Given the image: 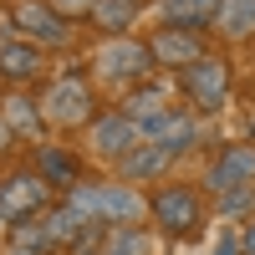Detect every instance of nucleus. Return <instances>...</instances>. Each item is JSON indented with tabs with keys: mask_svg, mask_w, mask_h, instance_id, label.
<instances>
[{
	"mask_svg": "<svg viewBox=\"0 0 255 255\" xmlns=\"http://www.w3.org/2000/svg\"><path fill=\"white\" fill-rule=\"evenodd\" d=\"M67 209L77 220H87V225L118 230V225H138L148 215V199L138 194L133 184H123V179H97V184L82 179L77 189H67Z\"/></svg>",
	"mask_w": 255,
	"mask_h": 255,
	"instance_id": "nucleus-1",
	"label": "nucleus"
},
{
	"mask_svg": "<svg viewBox=\"0 0 255 255\" xmlns=\"http://www.w3.org/2000/svg\"><path fill=\"white\" fill-rule=\"evenodd\" d=\"M36 108H41V123H51V128H87L97 118V97H92L87 72L82 67H61L46 82V92L36 97Z\"/></svg>",
	"mask_w": 255,
	"mask_h": 255,
	"instance_id": "nucleus-2",
	"label": "nucleus"
},
{
	"mask_svg": "<svg viewBox=\"0 0 255 255\" xmlns=\"http://www.w3.org/2000/svg\"><path fill=\"white\" fill-rule=\"evenodd\" d=\"M153 67H158L153 51H148V41H138V36H108L97 46V56H92V72L102 82H113V87H138V82H148Z\"/></svg>",
	"mask_w": 255,
	"mask_h": 255,
	"instance_id": "nucleus-3",
	"label": "nucleus"
},
{
	"mask_svg": "<svg viewBox=\"0 0 255 255\" xmlns=\"http://www.w3.org/2000/svg\"><path fill=\"white\" fill-rule=\"evenodd\" d=\"M230 82H235V72H230V61L220 51H204L194 67L179 72V92L189 97V108L194 113H220L230 102Z\"/></svg>",
	"mask_w": 255,
	"mask_h": 255,
	"instance_id": "nucleus-4",
	"label": "nucleus"
},
{
	"mask_svg": "<svg viewBox=\"0 0 255 255\" xmlns=\"http://www.w3.org/2000/svg\"><path fill=\"white\" fill-rule=\"evenodd\" d=\"M148 220H153L163 235H194L199 220H204V199H199V189H184V184H163L148 194Z\"/></svg>",
	"mask_w": 255,
	"mask_h": 255,
	"instance_id": "nucleus-5",
	"label": "nucleus"
},
{
	"mask_svg": "<svg viewBox=\"0 0 255 255\" xmlns=\"http://www.w3.org/2000/svg\"><path fill=\"white\" fill-rule=\"evenodd\" d=\"M46 204H51V184L41 174H10L5 184H0V225L5 230L31 225Z\"/></svg>",
	"mask_w": 255,
	"mask_h": 255,
	"instance_id": "nucleus-6",
	"label": "nucleus"
},
{
	"mask_svg": "<svg viewBox=\"0 0 255 255\" xmlns=\"http://www.w3.org/2000/svg\"><path fill=\"white\" fill-rule=\"evenodd\" d=\"M10 31L26 36L31 46H41V51L72 46V26L46 10V0H15V5H10Z\"/></svg>",
	"mask_w": 255,
	"mask_h": 255,
	"instance_id": "nucleus-7",
	"label": "nucleus"
},
{
	"mask_svg": "<svg viewBox=\"0 0 255 255\" xmlns=\"http://www.w3.org/2000/svg\"><path fill=\"white\" fill-rule=\"evenodd\" d=\"M250 179H255V143H225L220 153L209 158V174H204L215 199L235 194V189H250Z\"/></svg>",
	"mask_w": 255,
	"mask_h": 255,
	"instance_id": "nucleus-8",
	"label": "nucleus"
},
{
	"mask_svg": "<svg viewBox=\"0 0 255 255\" xmlns=\"http://www.w3.org/2000/svg\"><path fill=\"white\" fill-rule=\"evenodd\" d=\"M87 138H92V153H97V158H118V163H123V158L143 143L138 123H128V118H123V108L97 113V118L87 123Z\"/></svg>",
	"mask_w": 255,
	"mask_h": 255,
	"instance_id": "nucleus-9",
	"label": "nucleus"
},
{
	"mask_svg": "<svg viewBox=\"0 0 255 255\" xmlns=\"http://www.w3.org/2000/svg\"><path fill=\"white\" fill-rule=\"evenodd\" d=\"M153 15L168 31L204 36V31H215V20H220V0H153Z\"/></svg>",
	"mask_w": 255,
	"mask_h": 255,
	"instance_id": "nucleus-10",
	"label": "nucleus"
},
{
	"mask_svg": "<svg viewBox=\"0 0 255 255\" xmlns=\"http://www.w3.org/2000/svg\"><path fill=\"white\" fill-rule=\"evenodd\" d=\"M41 72H46V51L31 46L15 31H0V77L5 82H36Z\"/></svg>",
	"mask_w": 255,
	"mask_h": 255,
	"instance_id": "nucleus-11",
	"label": "nucleus"
},
{
	"mask_svg": "<svg viewBox=\"0 0 255 255\" xmlns=\"http://www.w3.org/2000/svg\"><path fill=\"white\" fill-rule=\"evenodd\" d=\"M148 51H153L158 67L184 72V67H194V61L204 56V36H189V31H168V26H158L153 36H148Z\"/></svg>",
	"mask_w": 255,
	"mask_h": 255,
	"instance_id": "nucleus-12",
	"label": "nucleus"
},
{
	"mask_svg": "<svg viewBox=\"0 0 255 255\" xmlns=\"http://www.w3.org/2000/svg\"><path fill=\"white\" fill-rule=\"evenodd\" d=\"M36 174L46 179L51 189H61V194H67V189H77V184H82V158L72 153V148L41 143V148H36Z\"/></svg>",
	"mask_w": 255,
	"mask_h": 255,
	"instance_id": "nucleus-13",
	"label": "nucleus"
},
{
	"mask_svg": "<svg viewBox=\"0 0 255 255\" xmlns=\"http://www.w3.org/2000/svg\"><path fill=\"white\" fill-rule=\"evenodd\" d=\"M138 15H143V0H97L92 15H87V26L102 31V41L108 36H133Z\"/></svg>",
	"mask_w": 255,
	"mask_h": 255,
	"instance_id": "nucleus-14",
	"label": "nucleus"
},
{
	"mask_svg": "<svg viewBox=\"0 0 255 255\" xmlns=\"http://www.w3.org/2000/svg\"><path fill=\"white\" fill-rule=\"evenodd\" d=\"M168 163H174V158H168L158 143H138L133 153L123 158V184H133V189H138L143 179H163V174H168Z\"/></svg>",
	"mask_w": 255,
	"mask_h": 255,
	"instance_id": "nucleus-15",
	"label": "nucleus"
},
{
	"mask_svg": "<svg viewBox=\"0 0 255 255\" xmlns=\"http://www.w3.org/2000/svg\"><path fill=\"white\" fill-rule=\"evenodd\" d=\"M158 113H168V92L163 87H153V82H138V87L133 92H128V102H123V118L128 123H153Z\"/></svg>",
	"mask_w": 255,
	"mask_h": 255,
	"instance_id": "nucleus-16",
	"label": "nucleus"
},
{
	"mask_svg": "<svg viewBox=\"0 0 255 255\" xmlns=\"http://www.w3.org/2000/svg\"><path fill=\"white\" fill-rule=\"evenodd\" d=\"M215 31H220L225 41H250V36H255V0H220Z\"/></svg>",
	"mask_w": 255,
	"mask_h": 255,
	"instance_id": "nucleus-17",
	"label": "nucleus"
},
{
	"mask_svg": "<svg viewBox=\"0 0 255 255\" xmlns=\"http://www.w3.org/2000/svg\"><path fill=\"white\" fill-rule=\"evenodd\" d=\"M0 118L10 123V133H15V138H41V133H46V123H41V108H36V97H5Z\"/></svg>",
	"mask_w": 255,
	"mask_h": 255,
	"instance_id": "nucleus-18",
	"label": "nucleus"
},
{
	"mask_svg": "<svg viewBox=\"0 0 255 255\" xmlns=\"http://www.w3.org/2000/svg\"><path fill=\"white\" fill-rule=\"evenodd\" d=\"M102 255H148V240L138 225H118V230H108V250Z\"/></svg>",
	"mask_w": 255,
	"mask_h": 255,
	"instance_id": "nucleus-19",
	"label": "nucleus"
},
{
	"mask_svg": "<svg viewBox=\"0 0 255 255\" xmlns=\"http://www.w3.org/2000/svg\"><path fill=\"white\" fill-rule=\"evenodd\" d=\"M92 5H97V0H46V10H51V15H61L67 26L87 20V15H92Z\"/></svg>",
	"mask_w": 255,
	"mask_h": 255,
	"instance_id": "nucleus-20",
	"label": "nucleus"
},
{
	"mask_svg": "<svg viewBox=\"0 0 255 255\" xmlns=\"http://www.w3.org/2000/svg\"><path fill=\"white\" fill-rule=\"evenodd\" d=\"M250 204H255V189H235V194H225V199H220L225 215H245Z\"/></svg>",
	"mask_w": 255,
	"mask_h": 255,
	"instance_id": "nucleus-21",
	"label": "nucleus"
},
{
	"mask_svg": "<svg viewBox=\"0 0 255 255\" xmlns=\"http://www.w3.org/2000/svg\"><path fill=\"white\" fill-rule=\"evenodd\" d=\"M215 255H240V230H225L215 240Z\"/></svg>",
	"mask_w": 255,
	"mask_h": 255,
	"instance_id": "nucleus-22",
	"label": "nucleus"
},
{
	"mask_svg": "<svg viewBox=\"0 0 255 255\" xmlns=\"http://www.w3.org/2000/svg\"><path fill=\"white\" fill-rule=\"evenodd\" d=\"M240 255H255V220L240 225Z\"/></svg>",
	"mask_w": 255,
	"mask_h": 255,
	"instance_id": "nucleus-23",
	"label": "nucleus"
},
{
	"mask_svg": "<svg viewBox=\"0 0 255 255\" xmlns=\"http://www.w3.org/2000/svg\"><path fill=\"white\" fill-rule=\"evenodd\" d=\"M10 143H15V133H10V123L0 118V148H10Z\"/></svg>",
	"mask_w": 255,
	"mask_h": 255,
	"instance_id": "nucleus-24",
	"label": "nucleus"
},
{
	"mask_svg": "<svg viewBox=\"0 0 255 255\" xmlns=\"http://www.w3.org/2000/svg\"><path fill=\"white\" fill-rule=\"evenodd\" d=\"M77 255H102V250H87V245H77Z\"/></svg>",
	"mask_w": 255,
	"mask_h": 255,
	"instance_id": "nucleus-25",
	"label": "nucleus"
}]
</instances>
